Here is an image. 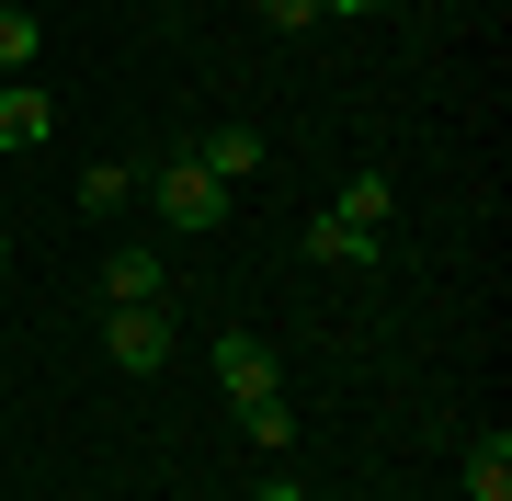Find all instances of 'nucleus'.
Segmentation results:
<instances>
[{
	"label": "nucleus",
	"instance_id": "obj_1",
	"mask_svg": "<svg viewBox=\"0 0 512 501\" xmlns=\"http://www.w3.org/2000/svg\"><path fill=\"white\" fill-rule=\"evenodd\" d=\"M148 205H160V228H171V240H217V228H228V183H217L194 149L148 171Z\"/></svg>",
	"mask_w": 512,
	"mask_h": 501
},
{
	"label": "nucleus",
	"instance_id": "obj_2",
	"mask_svg": "<svg viewBox=\"0 0 512 501\" xmlns=\"http://www.w3.org/2000/svg\"><path fill=\"white\" fill-rule=\"evenodd\" d=\"M103 353L126 376H160L171 365V308H103Z\"/></svg>",
	"mask_w": 512,
	"mask_h": 501
},
{
	"label": "nucleus",
	"instance_id": "obj_3",
	"mask_svg": "<svg viewBox=\"0 0 512 501\" xmlns=\"http://www.w3.org/2000/svg\"><path fill=\"white\" fill-rule=\"evenodd\" d=\"M217 388H228V410H251V399H274V388H285V365H274L251 331H217Z\"/></svg>",
	"mask_w": 512,
	"mask_h": 501
},
{
	"label": "nucleus",
	"instance_id": "obj_4",
	"mask_svg": "<svg viewBox=\"0 0 512 501\" xmlns=\"http://www.w3.org/2000/svg\"><path fill=\"white\" fill-rule=\"evenodd\" d=\"M103 308H171V262L160 251H103Z\"/></svg>",
	"mask_w": 512,
	"mask_h": 501
},
{
	"label": "nucleus",
	"instance_id": "obj_5",
	"mask_svg": "<svg viewBox=\"0 0 512 501\" xmlns=\"http://www.w3.org/2000/svg\"><path fill=\"white\" fill-rule=\"evenodd\" d=\"M46 137H57L46 80H0V149H46Z\"/></svg>",
	"mask_w": 512,
	"mask_h": 501
},
{
	"label": "nucleus",
	"instance_id": "obj_6",
	"mask_svg": "<svg viewBox=\"0 0 512 501\" xmlns=\"http://www.w3.org/2000/svg\"><path fill=\"white\" fill-rule=\"evenodd\" d=\"M387 240H376V228H353L342 217V205H319V217H308V262H342V274H353V262H376Z\"/></svg>",
	"mask_w": 512,
	"mask_h": 501
},
{
	"label": "nucleus",
	"instance_id": "obj_7",
	"mask_svg": "<svg viewBox=\"0 0 512 501\" xmlns=\"http://www.w3.org/2000/svg\"><path fill=\"white\" fill-rule=\"evenodd\" d=\"M456 479H467V501H512V433H478Z\"/></svg>",
	"mask_w": 512,
	"mask_h": 501
},
{
	"label": "nucleus",
	"instance_id": "obj_8",
	"mask_svg": "<svg viewBox=\"0 0 512 501\" xmlns=\"http://www.w3.org/2000/svg\"><path fill=\"white\" fill-rule=\"evenodd\" d=\"M330 205H342L353 228H376V240H387V217H399V183H387V171H353V183L330 194Z\"/></svg>",
	"mask_w": 512,
	"mask_h": 501
},
{
	"label": "nucleus",
	"instance_id": "obj_9",
	"mask_svg": "<svg viewBox=\"0 0 512 501\" xmlns=\"http://www.w3.org/2000/svg\"><path fill=\"white\" fill-rule=\"evenodd\" d=\"M194 160H205V171H217V183L239 194V183H251V171H262V137H251V126H217V137H205Z\"/></svg>",
	"mask_w": 512,
	"mask_h": 501
},
{
	"label": "nucleus",
	"instance_id": "obj_10",
	"mask_svg": "<svg viewBox=\"0 0 512 501\" xmlns=\"http://www.w3.org/2000/svg\"><path fill=\"white\" fill-rule=\"evenodd\" d=\"M126 194H137L126 160H92V171H80V217H126Z\"/></svg>",
	"mask_w": 512,
	"mask_h": 501
},
{
	"label": "nucleus",
	"instance_id": "obj_11",
	"mask_svg": "<svg viewBox=\"0 0 512 501\" xmlns=\"http://www.w3.org/2000/svg\"><path fill=\"white\" fill-rule=\"evenodd\" d=\"M239 433H251V445H262V456H285V445H296V410H285V388H274V399H251V410H239Z\"/></svg>",
	"mask_w": 512,
	"mask_h": 501
},
{
	"label": "nucleus",
	"instance_id": "obj_12",
	"mask_svg": "<svg viewBox=\"0 0 512 501\" xmlns=\"http://www.w3.org/2000/svg\"><path fill=\"white\" fill-rule=\"evenodd\" d=\"M23 69H35V12L0 0V80H23Z\"/></svg>",
	"mask_w": 512,
	"mask_h": 501
},
{
	"label": "nucleus",
	"instance_id": "obj_13",
	"mask_svg": "<svg viewBox=\"0 0 512 501\" xmlns=\"http://www.w3.org/2000/svg\"><path fill=\"white\" fill-rule=\"evenodd\" d=\"M251 12L274 23V35H308V23H319V0H251Z\"/></svg>",
	"mask_w": 512,
	"mask_h": 501
},
{
	"label": "nucleus",
	"instance_id": "obj_14",
	"mask_svg": "<svg viewBox=\"0 0 512 501\" xmlns=\"http://www.w3.org/2000/svg\"><path fill=\"white\" fill-rule=\"evenodd\" d=\"M251 501H308V479H296V467H274V479H262Z\"/></svg>",
	"mask_w": 512,
	"mask_h": 501
},
{
	"label": "nucleus",
	"instance_id": "obj_15",
	"mask_svg": "<svg viewBox=\"0 0 512 501\" xmlns=\"http://www.w3.org/2000/svg\"><path fill=\"white\" fill-rule=\"evenodd\" d=\"M319 12H342V23H365V12H387V0H319Z\"/></svg>",
	"mask_w": 512,
	"mask_h": 501
},
{
	"label": "nucleus",
	"instance_id": "obj_16",
	"mask_svg": "<svg viewBox=\"0 0 512 501\" xmlns=\"http://www.w3.org/2000/svg\"><path fill=\"white\" fill-rule=\"evenodd\" d=\"M0 274H12V228H0Z\"/></svg>",
	"mask_w": 512,
	"mask_h": 501
}]
</instances>
